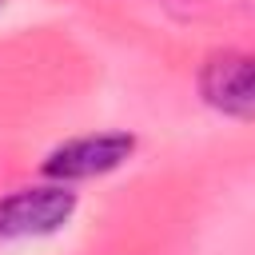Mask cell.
<instances>
[{
  "label": "cell",
  "instance_id": "obj_1",
  "mask_svg": "<svg viewBox=\"0 0 255 255\" xmlns=\"http://www.w3.org/2000/svg\"><path fill=\"white\" fill-rule=\"evenodd\" d=\"M76 211V191L64 183L48 187H20L0 199V239H32L60 231Z\"/></svg>",
  "mask_w": 255,
  "mask_h": 255
},
{
  "label": "cell",
  "instance_id": "obj_2",
  "mask_svg": "<svg viewBox=\"0 0 255 255\" xmlns=\"http://www.w3.org/2000/svg\"><path fill=\"white\" fill-rule=\"evenodd\" d=\"M135 151V135L128 131H100V135H80L60 143L48 159H44V175L56 183H72V179H92V175H108L120 163H128Z\"/></svg>",
  "mask_w": 255,
  "mask_h": 255
},
{
  "label": "cell",
  "instance_id": "obj_3",
  "mask_svg": "<svg viewBox=\"0 0 255 255\" xmlns=\"http://www.w3.org/2000/svg\"><path fill=\"white\" fill-rule=\"evenodd\" d=\"M199 96L231 120H255V52L207 56L199 68Z\"/></svg>",
  "mask_w": 255,
  "mask_h": 255
},
{
  "label": "cell",
  "instance_id": "obj_4",
  "mask_svg": "<svg viewBox=\"0 0 255 255\" xmlns=\"http://www.w3.org/2000/svg\"><path fill=\"white\" fill-rule=\"evenodd\" d=\"M0 4H4V0H0Z\"/></svg>",
  "mask_w": 255,
  "mask_h": 255
}]
</instances>
